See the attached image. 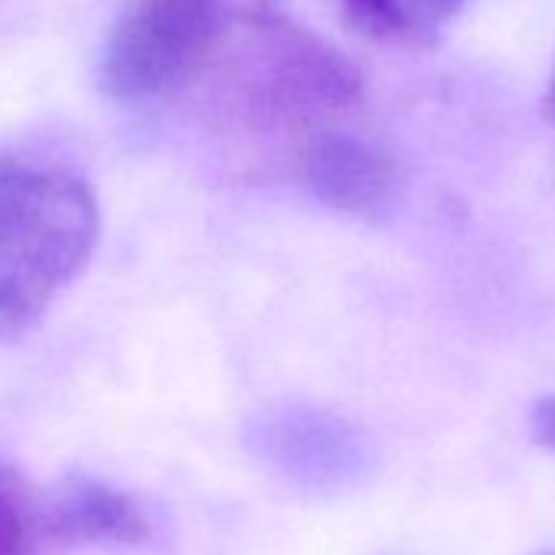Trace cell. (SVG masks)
<instances>
[{"instance_id": "obj_9", "label": "cell", "mask_w": 555, "mask_h": 555, "mask_svg": "<svg viewBox=\"0 0 555 555\" xmlns=\"http://www.w3.org/2000/svg\"><path fill=\"white\" fill-rule=\"evenodd\" d=\"M529 435H532L535 444L555 451V396H548V399L532 405V412H529Z\"/></svg>"}, {"instance_id": "obj_6", "label": "cell", "mask_w": 555, "mask_h": 555, "mask_svg": "<svg viewBox=\"0 0 555 555\" xmlns=\"http://www.w3.org/2000/svg\"><path fill=\"white\" fill-rule=\"evenodd\" d=\"M40 522L53 539L86 545H141L151 535L147 513L134 496L95 477H66L40 509Z\"/></svg>"}, {"instance_id": "obj_4", "label": "cell", "mask_w": 555, "mask_h": 555, "mask_svg": "<svg viewBox=\"0 0 555 555\" xmlns=\"http://www.w3.org/2000/svg\"><path fill=\"white\" fill-rule=\"evenodd\" d=\"M298 170L311 193L337 212L376 219L399 193L396 160L373 141L321 128L298 147Z\"/></svg>"}, {"instance_id": "obj_11", "label": "cell", "mask_w": 555, "mask_h": 555, "mask_svg": "<svg viewBox=\"0 0 555 555\" xmlns=\"http://www.w3.org/2000/svg\"><path fill=\"white\" fill-rule=\"evenodd\" d=\"M539 555H555V548H545V552H539Z\"/></svg>"}, {"instance_id": "obj_7", "label": "cell", "mask_w": 555, "mask_h": 555, "mask_svg": "<svg viewBox=\"0 0 555 555\" xmlns=\"http://www.w3.org/2000/svg\"><path fill=\"white\" fill-rule=\"evenodd\" d=\"M467 0H344L347 24L386 47H431L464 11Z\"/></svg>"}, {"instance_id": "obj_8", "label": "cell", "mask_w": 555, "mask_h": 555, "mask_svg": "<svg viewBox=\"0 0 555 555\" xmlns=\"http://www.w3.org/2000/svg\"><path fill=\"white\" fill-rule=\"evenodd\" d=\"M40 522V506L24 477L0 457V555H30Z\"/></svg>"}, {"instance_id": "obj_3", "label": "cell", "mask_w": 555, "mask_h": 555, "mask_svg": "<svg viewBox=\"0 0 555 555\" xmlns=\"http://www.w3.org/2000/svg\"><path fill=\"white\" fill-rule=\"evenodd\" d=\"M251 0H131L102 50V89L118 102H157L199 82Z\"/></svg>"}, {"instance_id": "obj_10", "label": "cell", "mask_w": 555, "mask_h": 555, "mask_svg": "<svg viewBox=\"0 0 555 555\" xmlns=\"http://www.w3.org/2000/svg\"><path fill=\"white\" fill-rule=\"evenodd\" d=\"M542 105H545V115L555 121V63H552V73H548V82H545V95H542Z\"/></svg>"}, {"instance_id": "obj_2", "label": "cell", "mask_w": 555, "mask_h": 555, "mask_svg": "<svg viewBox=\"0 0 555 555\" xmlns=\"http://www.w3.org/2000/svg\"><path fill=\"white\" fill-rule=\"evenodd\" d=\"M99 199L63 167L0 151V340L30 334L99 245Z\"/></svg>"}, {"instance_id": "obj_1", "label": "cell", "mask_w": 555, "mask_h": 555, "mask_svg": "<svg viewBox=\"0 0 555 555\" xmlns=\"http://www.w3.org/2000/svg\"><path fill=\"white\" fill-rule=\"evenodd\" d=\"M206 76L219 79L212 102L235 128L255 134L292 131L301 134V144L363 95L360 69L334 43L278 14L268 0H251Z\"/></svg>"}, {"instance_id": "obj_5", "label": "cell", "mask_w": 555, "mask_h": 555, "mask_svg": "<svg viewBox=\"0 0 555 555\" xmlns=\"http://www.w3.org/2000/svg\"><path fill=\"white\" fill-rule=\"evenodd\" d=\"M251 438L271 467L308 490H337L357 480L366 461L357 435L340 418L314 409L271 412Z\"/></svg>"}]
</instances>
